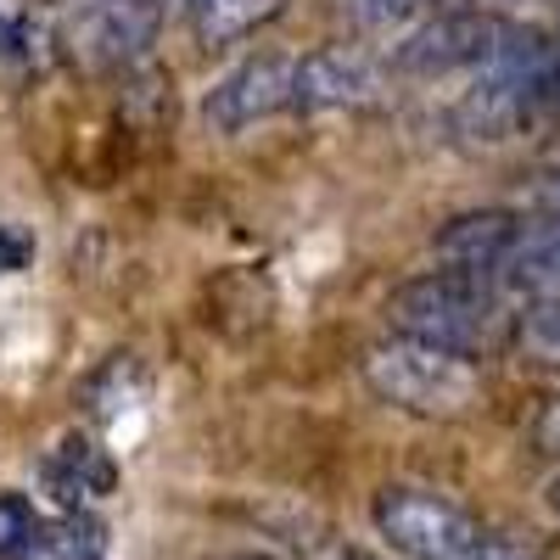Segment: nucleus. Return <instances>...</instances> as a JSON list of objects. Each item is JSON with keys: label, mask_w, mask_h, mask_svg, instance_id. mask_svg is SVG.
Instances as JSON below:
<instances>
[{"label": "nucleus", "mask_w": 560, "mask_h": 560, "mask_svg": "<svg viewBox=\"0 0 560 560\" xmlns=\"http://www.w3.org/2000/svg\"><path fill=\"white\" fill-rule=\"evenodd\" d=\"M287 113H298V57H275V51L230 68L202 102V118L219 135H242L253 124L287 118Z\"/></svg>", "instance_id": "39448f33"}, {"label": "nucleus", "mask_w": 560, "mask_h": 560, "mask_svg": "<svg viewBox=\"0 0 560 560\" xmlns=\"http://www.w3.org/2000/svg\"><path fill=\"white\" fill-rule=\"evenodd\" d=\"M18 560H107V538H102L96 522L62 516L57 527H39V538Z\"/></svg>", "instance_id": "f8f14e48"}, {"label": "nucleus", "mask_w": 560, "mask_h": 560, "mask_svg": "<svg viewBox=\"0 0 560 560\" xmlns=\"http://www.w3.org/2000/svg\"><path fill=\"white\" fill-rule=\"evenodd\" d=\"M376 73L359 51H308L298 57V113H331V107H364Z\"/></svg>", "instance_id": "9d476101"}, {"label": "nucleus", "mask_w": 560, "mask_h": 560, "mask_svg": "<svg viewBox=\"0 0 560 560\" xmlns=\"http://www.w3.org/2000/svg\"><path fill=\"white\" fill-rule=\"evenodd\" d=\"M549 504H555V516H560V477L549 482Z\"/></svg>", "instance_id": "a211bd4d"}, {"label": "nucleus", "mask_w": 560, "mask_h": 560, "mask_svg": "<svg viewBox=\"0 0 560 560\" xmlns=\"http://www.w3.org/2000/svg\"><path fill=\"white\" fill-rule=\"evenodd\" d=\"M516 348L549 370H560V292L527 298L516 308Z\"/></svg>", "instance_id": "ddd939ff"}, {"label": "nucleus", "mask_w": 560, "mask_h": 560, "mask_svg": "<svg viewBox=\"0 0 560 560\" xmlns=\"http://www.w3.org/2000/svg\"><path fill=\"white\" fill-rule=\"evenodd\" d=\"M387 325H393V337H415L427 348L477 359V364L516 348L510 292L482 275H465V269H432V275L404 280L387 298Z\"/></svg>", "instance_id": "f257e3e1"}, {"label": "nucleus", "mask_w": 560, "mask_h": 560, "mask_svg": "<svg viewBox=\"0 0 560 560\" xmlns=\"http://www.w3.org/2000/svg\"><path fill=\"white\" fill-rule=\"evenodd\" d=\"M499 287L504 292H522V298L560 292V213L555 208L522 213L516 247H510L504 264H499Z\"/></svg>", "instance_id": "6e6552de"}, {"label": "nucleus", "mask_w": 560, "mask_h": 560, "mask_svg": "<svg viewBox=\"0 0 560 560\" xmlns=\"http://www.w3.org/2000/svg\"><path fill=\"white\" fill-rule=\"evenodd\" d=\"M179 12L197 28V39L224 45V39H242L258 23H269L280 12V0H179Z\"/></svg>", "instance_id": "9b49d317"}, {"label": "nucleus", "mask_w": 560, "mask_h": 560, "mask_svg": "<svg viewBox=\"0 0 560 560\" xmlns=\"http://www.w3.org/2000/svg\"><path fill=\"white\" fill-rule=\"evenodd\" d=\"M516 230L522 213L516 208H482V213H459L438 230V258L443 269H465V275H482L499 287V264L504 253L516 247Z\"/></svg>", "instance_id": "0eeeda50"}, {"label": "nucleus", "mask_w": 560, "mask_h": 560, "mask_svg": "<svg viewBox=\"0 0 560 560\" xmlns=\"http://www.w3.org/2000/svg\"><path fill=\"white\" fill-rule=\"evenodd\" d=\"M342 7L364 23H398V18H415L420 7H432V0H342Z\"/></svg>", "instance_id": "2eb2a0df"}, {"label": "nucleus", "mask_w": 560, "mask_h": 560, "mask_svg": "<svg viewBox=\"0 0 560 560\" xmlns=\"http://www.w3.org/2000/svg\"><path fill=\"white\" fill-rule=\"evenodd\" d=\"M219 560H275L269 549H236V555H219Z\"/></svg>", "instance_id": "f3484780"}, {"label": "nucleus", "mask_w": 560, "mask_h": 560, "mask_svg": "<svg viewBox=\"0 0 560 560\" xmlns=\"http://www.w3.org/2000/svg\"><path fill=\"white\" fill-rule=\"evenodd\" d=\"M158 0H68V39L90 62H135L158 39Z\"/></svg>", "instance_id": "423d86ee"}, {"label": "nucleus", "mask_w": 560, "mask_h": 560, "mask_svg": "<svg viewBox=\"0 0 560 560\" xmlns=\"http://www.w3.org/2000/svg\"><path fill=\"white\" fill-rule=\"evenodd\" d=\"M382 544L404 560H544L538 544L504 533L432 488H382L370 504Z\"/></svg>", "instance_id": "f03ea898"}, {"label": "nucleus", "mask_w": 560, "mask_h": 560, "mask_svg": "<svg viewBox=\"0 0 560 560\" xmlns=\"http://www.w3.org/2000/svg\"><path fill=\"white\" fill-rule=\"evenodd\" d=\"M359 370H364L370 393H376L382 404H393L404 415H420V420H459L488 398V382H482L477 359L427 348L415 337H387L376 348H364Z\"/></svg>", "instance_id": "7ed1b4c3"}, {"label": "nucleus", "mask_w": 560, "mask_h": 560, "mask_svg": "<svg viewBox=\"0 0 560 560\" xmlns=\"http://www.w3.org/2000/svg\"><path fill=\"white\" fill-rule=\"evenodd\" d=\"M538 448L544 454H560V398H549L544 415H538Z\"/></svg>", "instance_id": "dca6fc26"}, {"label": "nucleus", "mask_w": 560, "mask_h": 560, "mask_svg": "<svg viewBox=\"0 0 560 560\" xmlns=\"http://www.w3.org/2000/svg\"><path fill=\"white\" fill-rule=\"evenodd\" d=\"M510 23L493 12H471V7H454L427 18L404 45H398V73H420V79H438V73H477L499 45H504Z\"/></svg>", "instance_id": "20e7f679"}, {"label": "nucleus", "mask_w": 560, "mask_h": 560, "mask_svg": "<svg viewBox=\"0 0 560 560\" xmlns=\"http://www.w3.org/2000/svg\"><path fill=\"white\" fill-rule=\"evenodd\" d=\"M39 488L51 493V499L68 510V516H79L90 499H102V493L113 488V459L102 454L96 438L68 432L51 454H45V465H39Z\"/></svg>", "instance_id": "1a4fd4ad"}, {"label": "nucleus", "mask_w": 560, "mask_h": 560, "mask_svg": "<svg viewBox=\"0 0 560 560\" xmlns=\"http://www.w3.org/2000/svg\"><path fill=\"white\" fill-rule=\"evenodd\" d=\"M39 538V510L23 493H0V560H18Z\"/></svg>", "instance_id": "4468645a"}]
</instances>
